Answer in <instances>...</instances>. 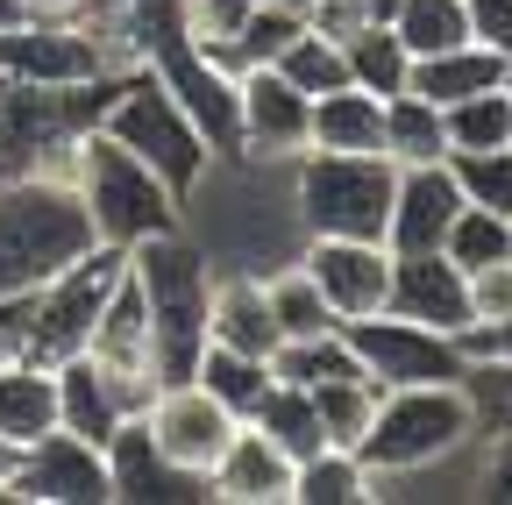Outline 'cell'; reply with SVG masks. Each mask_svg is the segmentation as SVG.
<instances>
[{
  "mask_svg": "<svg viewBox=\"0 0 512 505\" xmlns=\"http://www.w3.org/2000/svg\"><path fill=\"white\" fill-rule=\"evenodd\" d=\"M86 200L72 193L64 171H29V178H0V299L36 292L64 264H79L93 249Z\"/></svg>",
  "mask_w": 512,
  "mask_h": 505,
  "instance_id": "6da1fadb",
  "label": "cell"
},
{
  "mask_svg": "<svg viewBox=\"0 0 512 505\" xmlns=\"http://www.w3.org/2000/svg\"><path fill=\"white\" fill-rule=\"evenodd\" d=\"M128 278H136L143 313H150L157 385H178V377H192V363H200V349H207V292H214L207 249L185 228L150 235V242L128 249Z\"/></svg>",
  "mask_w": 512,
  "mask_h": 505,
  "instance_id": "7a4b0ae2",
  "label": "cell"
},
{
  "mask_svg": "<svg viewBox=\"0 0 512 505\" xmlns=\"http://www.w3.org/2000/svg\"><path fill=\"white\" fill-rule=\"evenodd\" d=\"M64 178H72V193L86 200L93 235L114 242V249H136V242H150V235L185 228V200L171 193V185H164L136 150H121L107 129H86V136L72 143Z\"/></svg>",
  "mask_w": 512,
  "mask_h": 505,
  "instance_id": "3957f363",
  "label": "cell"
},
{
  "mask_svg": "<svg viewBox=\"0 0 512 505\" xmlns=\"http://www.w3.org/2000/svg\"><path fill=\"white\" fill-rule=\"evenodd\" d=\"M477 441V406L463 385H392L377 399L363 441H356V456L363 470L377 477V498L392 477H420L448 456H463Z\"/></svg>",
  "mask_w": 512,
  "mask_h": 505,
  "instance_id": "277c9868",
  "label": "cell"
},
{
  "mask_svg": "<svg viewBox=\"0 0 512 505\" xmlns=\"http://www.w3.org/2000/svg\"><path fill=\"white\" fill-rule=\"evenodd\" d=\"M121 72L86 79V86H29V79H0V178H29V171H64L72 143L100 129V114L114 100Z\"/></svg>",
  "mask_w": 512,
  "mask_h": 505,
  "instance_id": "5b68a950",
  "label": "cell"
},
{
  "mask_svg": "<svg viewBox=\"0 0 512 505\" xmlns=\"http://www.w3.org/2000/svg\"><path fill=\"white\" fill-rule=\"evenodd\" d=\"M392 193H399V164L377 150H299L292 157V214L306 235L384 242Z\"/></svg>",
  "mask_w": 512,
  "mask_h": 505,
  "instance_id": "8992f818",
  "label": "cell"
},
{
  "mask_svg": "<svg viewBox=\"0 0 512 505\" xmlns=\"http://www.w3.org/2000/svg\"><path fill=\"white\" fill-rule=\"evenodd\" d=\"M100 129L121 143V150H136L171 193L192 207L200 200V185L214 178V150H207V136L192 129V114L157 86V72H143V65H128L121 72V86H114V100H107V114H100Z\"/></svg>",
  "mask_w": 512,
  "mask_h": 505,
  "instance_id": "52a82bcc",
  "label": "cell"
},
{
  "mask_svg": "<svg viewBox=\"0 0 512 505\" xmlns=\"http://www.w3.org/2000/svg\"><path fill=\"white\" fill-rule=\"evenodd\" d=\"M121 271H128V249L93 242L79 264H64L57 278H43L29 292V313H22V356H36V363L79 356L93 342V321H100L107 292L121 285Z\"/></svg>",
  "mask_w": 512,
  "mask_h": 505,
  "instance_id": "ba28073f",
  "label": "cell"
},
{
  "mask_svg": "<svg viewBox=\"0 0 512 505\" xmlns=\"http://www.w3.org/2000/svg\"><path fill=\"white\" fill-rule=\"evenodd\" d=\"M121 72L107 57V29L86 15H22L0 29V79H29V86H86Z\"/></svg>",
  "mask_w": 512,
  "mask_h": 505,
  "instance_id": "9c48e42d",
  "label": "cell"
},
{
  "mask_svg": "<svg viewBox=\"0 0 512 505\" xmlns=\"http://www.w3.org/2000/svg\"><path fill=\"white\" fill-rule=\"evenodd\" d=\"M363 377H377L384 392L392 385H463L470 370V349L463 335H441V328H420L406 313H363V321H342Z\"/></svg>",
  "mask_w": 512,
  "mask_h": 505,
  "instance_id": "30bf717a",
  "label": "cell"
},
{
  "mask_svg": "<svg viewBox=\"0 0 512 505\" xmlns=\"http://www.w3.org/2000/svg\"><path fill=\"white\" fill-rule=\"evenodd\" d=\"M8 498H15V505H114L107 449H93V441L50 427L43 441H29V449L15 456Z\"/></svg>",
  "mask_w": 512,
  "mask_h": 505,
  "instance_id": "8fae6325",
  "label": "cell"
},
{
  "mask_svg": "<svg viewBox=\"0 0 512 505\" xmlns=\"http://www.w3.org/2000/svg\"><path fill=\"white\" fill-rule=\"evenodd\" d=\"M143 427H150V441L178 463V470H192V477H207L214 470V456L228 449V434L242 427L200 377H178V385H157V399L143 406Z\"/></svg>",
  "mask_w": 512,
  "mask_h": 505,
  "instance_id": "7c38bea8",
  "label": "cell"
},
{
  "mask_svg": "<svg viewBox=\"0 0 512 505\" xmlns=\"http://www.w3.org/2000/svg\"><path fill=\"white\" fill-rule=\"evenodd\" d=\"M299 264L313 271L320 299L335 306V321L384 313V292H392V249H384V242H363V235H306Z\"/></svg>",
  "mask_w": 512,
  "mask_h": 505,
  "instance_id": "4fadbf2b",
  "label": "cell"
},
{
  "mask_svg": "<svg viewBox=\"0 0 512 505\" xmlns=\"http://www.w3.org/2000/svg\"><path fill=\"white\" fill-rule=\"evenodd\" d=\"M235 100H242V157H256V164H292V157L306 150V114H313V100H306L278 65L235 72Z\"/></svg>",
  "mask_w": 512,
  "mask_h": 505,
  "instance_id": "5bb4252c",
  "label": "cell"
},
{
  "mask_svg": "<svg viewBox=\"0 0 512 505\" xmlns=\"http://www.w3.org/2000/svg\"><path fill=\"white\" fill-rule=\"evenodd\" d=\"M107 484H114V505H185V498H207V477L178 470L150 441L143 413H128L114 427V441H107Z\"/></svg>",
  "mask_w": 512,
  "mask_h": 505,
  "instance_id": "9a60e30c",
  "label": "cell"
},
{
  "mask_svg": "<svg viewBox=\"0 0 512 505\" xmlns=\"http://www.w3.org/2000/svg\"><path fill=\"white\" fill-rule=\"evenodd\" d=\"M292 470L299 463L278 449V441L242 420L228 434V449L214 456V470H207V498L214 505H292Z\"/></svg>",
  "mask_w": 512,
  "mask_h": 505,
  "instance_id": "2e32d148",
  "label": "cell"
},
{
  "mask_svg": "<svg viewBox=\"0 0 512 505\" xmlns=\"http://www.w3.org/2000/svg\"><path fill=\"white\" fill-rule=\"evenodd\" d=\"M463 207L456 171L441 164H399V193H392V221H384V249L392 257H413V249H441L448 221Z\"/></svg>",
  "mask_w": 512,
  "mask_h": 505,
  "instance_id": "e0dca14e",
  "label": "cell"
},
{
  "mask_svg": "<svg viewBox=\"0 0 512 505\" xmlns=\"http://www.w3.org/2000/svg\"><path fill=\"white\" fill-rule=\"evenodd\" d=\"M384 313H406L420 328L463 335L470 328V292L463 271L441 257V249H413V257H392V292H384Z\"/></svg>",
  "mask_w": 512,
  "mask_h": 505,
  "instance_id": "ac0fdd59",
  "label": "cell"
},
{
  "mask_svg": "<svg viewBox=\"0 0 512 505\" xmlns=\"http://www.w3.org/2000/svg\"><path fill=\"white\" fill-rule=\"evenodd\" d=\"M57 370V427L64 434H79V441H93V449H107L114 441V427L128 420V399H121V385L79 349V356H64V363H50Z\"/></svg>",
  "mask_w": 512,
  "mask_h": 505,
  "instance_id": "d6986e66",
  "label": "cell"
},
{
  "mask_svg": "<svg viewBox=\"0 0 512 505\" xmlns=\"http://www.w3.org/2000/svg\"><path fill=\"white\" fill-rule=\"evenodd\" d=\"M207 342L271 363V349H278L285 335H278V321H271V299H264V278H256V271L214 278V292H207Z\"/></svg>",
  "mask_w": 512,
  "mask_h": 505,
  "instance_id": "ffe728a7",
  "label": "cell"
},
{
  "mask_svg": "<svg viewBox=\"0 0 512 505\" xmlns=\"http://www.w3.org/2000/svg\"><path fill=\"white\" fill-rule=\"evenodd\" d=\"M491 86H512V57H498L491 43H456V50H434V57H413L406 72V93L434 100V107H456L470 93H491Z\"/></svg>",
  "mask_w": 512,
  "mask_h": 505,
  "instance_id": "44dd1931",
  "label": "cell"
},
{
  "mask_svg": "<svg viewBox=\"0 0 512 505\" xmlns=\"http://www.w3.org/2000/svg\"><path fill=\"white\" fill-rule=\"evenodd\" d=\"M50 427H57V370L36 363V356H15L0 370V441L29 449Z\"/></svg>",
  "mask_w": 512,
  "mask_h": 505,
  "instance_id": "7402d4cb",
  "label": "cell"
},
{
  "mask_svg": "<svg viewBox=\"0 0 512 505\" xmlns=\"http://www.w3.org/2000/svg\"><path fill=\"white\" fill-rule=\"evenodd\" d=\"M384 143V100L363 86H335L320 93L306 114V150H377ZM384 157V150H377Z\"/></svg>",
  "mask_w": 512,
  "mask_h": 505,
  "instance_id": "603a6c76",
  "label": "cell"
},
{
  "mask_svg": "<svg viewBox=\"0 0 512 505\" xmlns=\"http://www.w3.org/2000/svg\"><path fill=\"white\" fill-rule=\"evenodd\" d=\"M271 377H278V385L313 392V385H335V377H363V363H356L349 335L328 328V335H285L271 349Z\"/></svg>",
  "mask_w": 512,
  "mask_h": 505,
  "instance_id": "cb8c5ba5",
  "label": "cell"
},
{
  "mask_svg": "<svg viewBox=\"0 0 512 505\" xmlns=\"http://www.w3.org/2000/svg\"><path fill=\"white\" fill-rule=\"evenodd\" d=\"M392 164H441L448 157V121L434 100L420 93H392L384 100V143H377Z\"/></svg>",
  "mask_w": 512,
  "mask_h": 505,
  "instance_id": "d4e9b609",
  "label": "cell"
},
{
  "mask_svg": "<svg viewBox=\"0 0 512 505\" xmlns=\"http://www.w3.org/2000/svg\"><path fill=\"white\" fill-rule=\"evenodd\" d=\"M377 498V477L363 470L356 449H313L292 470V505H363Z\"/></svg>",
  "mask_w": 512,
  "mask_h": 505,
  "instance_id": "484cf974",
  "label": "cell"
},
{
  "mask_svg": "<svg viewBox=\"0 0 512 505\" xmlns=\"http://www.w3.org/2000/svg\"><path fill=\"white\" fill-rule=\"evenodd\" d=\"M342 57H349V86H363V93H377V100L406 93L413 57H406V43L392 36V22H363V29H349V36H342Z\"/></svg>",
  "mask_w": 512,
  "mask_h": 505,
  "instance_id": "4316f807",
  "label": "cell"
},
{
  "mask_svg": "<svg viewBox=\"0 0 512 505\" xmlns=\"http://www.w3.org/2000/svg\"><path fill=\"white\" fill-rule=\"evenodd\" d=\"M192 377H200V385H207V392H214L235 420H249V413H256V399H264V392L278 385L264 356H242V349H221V342H207V349H200Z\"/></svg>",
  "mask_w": 512,
  "mask_h": 505,
  "instance_id": "83f0119b",
  "label": "cell"
},
{
  "mask_svg": "<svg viewBox=\"0 0 512 505\" xmlns=\"http://www.w3.org/2000/svg\"><path fill=\"white\" fill-rule=\"evenodd\" d=\"M249 427H264L292 463L313 456V449H328V434H320V413H313V392H299V385H271L264 399H256Z\"/></svg>",
  "mask_w": 512,
  "mask_h": 505,
  "instance_id": "f1b7e54d",
  "label": "cell"
},
{
  "mask_svg": "<svg viewBox=\"0 0 512 505\" xmlns=\"http://www.w3.org/2000/svg\"><path fill=\"white\" fill-rule=\"evenodd\" d=\"M392 36L406 43V57H434L470 43V8L463 0H399L392 8Z\"/></svg>",
  "mask_w": 512,
  "mask_h": 505,
  "instance_id": "f546056e",
  "label": "cell"
},
{
  "mask_svg": "<svg viewBox=\"0 0 512 505\" xmlns=\"http://www.w3.org/2000/svg\"><path fill=\"white\" fill-rule=\"evenodd\" d=\"M264 299H271L278 335H328V328H342V321H335V306L320 299V285H313V271H306V264L271 271V278H264Z\"/></svg>",
  "mask_w": 512,
  "mask_h": 505,
  "instance_id": "4dcf8cb0",
  "label": "cell"
},
{
  "mask_svg": "<svg viewBox=\"0 0 512 505\" xmlns=\"http://www.w3.org/2000/svg\"><path fill=\"white\" fill-rule=\"evenodd\" d=\"M377 399H384L377 377H335V385H313V413H320L328 449H356L370 413H377Z\"/></svg>",
  "mask_w": 512,
  "mask_h": 505,
  "instance_id": "1f68e13d",
  "label": "cell"
},
{
  "mask_svg": "<svg viewBox=\"0 0 512 505\" xmlns=\"http://www.w3.org/2000/svg\"><path fill=\"white\" fill-rule=\"evenodd\" d=\"M278 72L306 93V100H320V93H335V86H349V57H342V43L335 36H320L313 22L278 50Z\"/></svg>",
  "mask_w": 512,
  "mask_h": 505,
  "instance_id": "d6a6232c",
  "label": "cell"
},
{
  "mask_svg": "<svg viewBox=\"0 0 512 505\" xmlns=\"http://www.w3.org/2000/svg\"><path fill=\"white\" fill-rule=\"evenodd\" d=\"M441 257L456 264V271H477V264H498V257H512V221L505 214H491V207H456V221H448V235H441Z\"/></svg>",
  "mask_w": 512,
  "mask_h": 505,
  "instance_id": "836d02e7",
  "label": "cell"
},
{
  "mask_svg": "<svg viewBox=\"0 0 512 505\" xmlns=\"http://www.w3.org/2000/svg\"><path fill=\"white\" fill-rule=\"evenodd\" d=\"M441 121H448V150H498V143H512V86L441 107Z\"/></svg>",
  "mask_w": 512,
  "mask_h": 505,
  "instance_id": "e575fe53",
  "label": "cell"
},
{
  "mask_svg": "<svg viewBox=\"0 0 512 505\" xmlns=\"http://www.w3.org/2000/svg\"><path fill=\"white\" fill-rule=\"evenodd\" d=\"M299 29H306L299 15H285L278 0H264V8H256V15H249V22H242V29H235V36L214 50V57H221L228 72H249V65H278V50H285Z\"/></svg>",
  "mask_w": 512,
  "mask_h": 505,
  "instance_id": "d590c367",
  "label": "cell"
},
{
  "mask_svg": "<svg viewBox=\"0 0 512 505\" xmlns=\"http://www.w3.org/2000/svg\"><path fill=\"white\" fill-rule=\"evenodd\" d=\"M448 171H456L470 207H491V214L512 221V143H498V150H448Z\"/></svg>",
  "mask_w": 512,
  "mask_h": 505,
  "instance_id": "8d00e7d4",
  "label": "cell"
},
{
  "mask_svg": "<svg viewBox=\"0 0 512 505\" xmlns=\"http://www.w3.org/2000/svg\"><path fill=\"white\" fill-rule=\"evenodd\" d=\"M463 392H470V406H477V427L512 434V356H470Z\"/></svg>",
  "mask_w": 512,
  "mask_h": 505,
  "instance_id": "74e56055",
  "label": "cell"
},
{
  "mask_svg": "<svg viewBox=\"0 0 512 505\" xmlns=\"http://www.w3.org/2000/svg\"><path fill=\"white\" fill-rule=\"evenodd\" d=\"M463 292H470V328H498V321H512V257L463 271ZM470 328H463V335H470Z\"/></svg>",
  "mask_w": 512,
  "mask_h": 505,
  "instance_id": "f35d334b",
  "label": "cell"
},
{
  "mask_svg": "<svg viewBox=\"0 0 512 505\" xmlns=\"http://www.w3.org/2000/svg\"><path fill=\"white\" fill-rule=\"evenodd\" d=\"M463 8H470V36L512 57V0H463Z\"/></svg>",
  "mask_w": 512,
  "mask_h": 505,
  "instance_id": "ab89813d",
  "label": "cell"
},
{
  "mask_svg": "<svg viewBox=\"0 0 512 505\" xmlns=\"http://www.w3.org/2000/svg\"><path fill=\"white\" fill-rule=\"evenodd\" d=\"M477 498L512 505V434H491V456H484V470H477Z\"/></svg>",
  "mask_w": 512,
  "mask_h": 505,
  "instance_id": "60d3db41",
  "label": "cell"
},
{
  "mask_svg": "<svg viewBox=\"0 0 512 505\" xmlns=\"http://www.w3.org/2000/svg\"><path fill=\"white\" fill-rule=\"evenodd\" d=\"M463 349H470V356H512V321H498V328H470Z\"/></svg>",
  "mask_w": 512,
  "mask_h": 505,
  "instance_id": "b9f144b4",
  "label": "cell"
},
{
  "mask_svg": "<svg viewBox=\"0 0 512 505\" xmlns=\"http://www.w3.org/2000/svg\"><path fill=\"white\" fill-rule=\"evenodd\" d=\"M22 15H86V0H15Z\"/></svg>",
  "mask_w": 512,
  "mask_h": 505,
  "instance_id": "7bdbcfd3",
  "label": "cell"
},
{
  "mask_svg": "<svg viewBox=\"0 0 512 505\" xmlns=\"http://www.w3.org/2000/svg\"><path fill=\"white\" fill-rule=\"evenodd\" d=\"M349 8H356L363 22H392V8H399V0H349Z\"/></svg>",
  "mask_w": 512,
  "mask_h": 505,
  "instance_id": "ee69618b",
  "label": "cell"
},
{
  "mask_svg": "<svg viewBox=\"0 0 512 505\" xmlns=\"http://www.w3.org/2000/svg\"><path fill=\"white\" fill-rule=\"evenodd\" d=\"M15 456H22V449H15V441H0V498H8V477H15Z\"/></svg>",
  "mask_w": 512,
  "mask_h": 505,
  "instance_id": "f6af8a7d",
  "label": "cell"
},
{
  "mask_svg": "<svg viewBox=\"0 0 512 505\" xmlns=\"http://www.w3.org/2000/svg\"><path fill=\"white\" fill-rule=\"evenodd\" d=\"M278 8H285V15H299V22H306V15H313V8H320V0H278Z\"/></svg>",
  "mask_w": 512,
  "mask_h": 505,
  "instance_id": "bcb514c9",
  "label": "cell"
}]
</instances>
